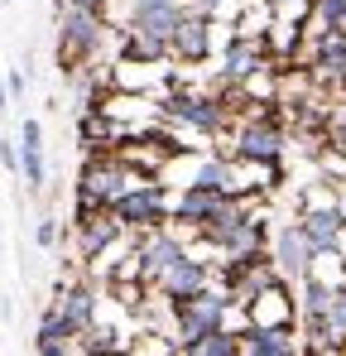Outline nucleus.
Segmentation results:
<instances>
[{
    "instance_id": "1",
    "label": "nucleus",
    "mask_w": 346,
    "mask_h": 356,
    "mask_svg": "<svg viewBox=\"0 0 346 356\" xmlns=\"http://www.w3.org/2000/svg\"><path fill=\"white\" fill-rule=\"evenodd\" d=\"M106 39H111V24L97 5H77V0L58 5V49H53L58 72L77 77L82 67H92L97 54L106 49Z\"/></svg>"
},
{
    "instance_id": "2",
    "label": "nucleus",
    "mask_w": 346,
    "mask_h": 356,
    "mask_svg": "<svg viewBox=\"0 0 346 356\" xmlns=\"http://www.w3.org/2000/svg\"><path fill=\"white\" fill-rule=\"evenodd\" d=\"M231 318H236V303H231L226 289H202V294L188 298V303H173L169 347H173V352H188L202 332H212V327H231ZM236 332H240V327H236Z\"/></svg>"
},
{
    "instance_id": "3",
    "label": "nucleus",
    "mask_w": 346,
    "mask_h": 356,
    "mask_svg": "<svg viewBox=\"0 0 346 356\" xmlns=\"http://www.w3.org/2000/svg\"><path fill=\"white\" fill-rule=\"evenodd\" d=\"M115 217L130 232H149V227H169L173 222V193L154 174H140L120 197H115Z\"/></svg>"
},
{
    "instance_id": "4",
    "label": "nucleus",
    "mask_w": 346,
    "mask_h": 356,
    "mask_svg": "<svg viewBox=\"0 0 346 356\" xmlns=\"http://www.w3.org/2000/svg\"><path fill=\"white\" fill-rule=\"evenodd\" d=\"M159 111H164L169 120H178V125H188L192 135H222V130H226V97H222V92L169 87Z\"/></svg>"
},
{
    "instance_id": "5",
    "label": "nucleus",
    "mask_w": 346,
    "mask_h": 356,
    "mask_svg": "<svg viewBox=\"0 0 346 356\" xmlns=\"http://www.w3.org/2000/svg\"><path fill=\"white\" fill-rule=\"evenodd\" d=\"M231 154H236V159H245V164L270 169V164H279V159H284V130H279L270 116H250L240 130H236V149H231Z\"/></svg>"
},
{
    "instance_id": "6",
    "label": "nucleus",
    "mask_w": 346,
    "mask_h": 356,
    "mask_svg": "<svg viewBox=\"0 0 346 356\" xmlns=\"http://www.w3.org/2000/svg\"><path fill=\"white\" fill-rule=\"evenodd\" d=\"M270 260L279 265V275H284L288 284H298L303 275L318 270V250H313V241L303 236L298 222H284V227L270 236Z\"/></svg>"
},
{
    "instance_id": "7",
    "label": "nucleus",
    "mask_w": 346,
    "mask_h": 356,
    "mask_svg": "<svg viewBox=\"0 0 346 356\" xmlns=\"http://www.w3.org/2000/svg\"><path fill=\"white\" fill-rule=\"evenodd\" d=\"M212 19H217V15H207V10H197V5L183 10V19H178V29H173V63L197 67V63L212 58V39H217Z\"/></svg>"
},
{
    "instance_id": "8",
    "label": "nucleus",
    "mask_w": 346,
    "mask_h": 356,
    "mask_svg": "<svg viewBox=\"0 0 346 356\" xmlns=\"http://www.w3.org/2000/svg\"><path fill=\"white\" fill-rule=\"evenodd\" d=\"M298 227H303V236L313 241L318 255H337V250L346 245L342 202H313V207H303V212H298Z\"/></svg>"
},
{
    "instance_id": "9",
    "label": "nucleus",
    "mask_w": 346,
    "mask_h": 356,
    "mask_svg": "<svg viewBox=\"0 0 346 356\" xmlns=\"http://www.w3.org/2000/svg\"><path fill=\"white\" fill-rule=\"evenodd\" d=\"M154 289H159V298H164L169 308H173V303H188V298H197L202 289H212V265L197 260V255H178L169 270L159 275Z\"/></svg>"
},
{
    "instance_id": "10",
    "label": "nucleus",
    "mask_w": 346,
    "mask_h": 356,
    "mask_svg": "<svg viewBox=\"0 0 346 356\" xmlns=\"http://www.w3.org/2000/svg\"><path fill=\"white\" fill-rule=\"evenodd\" d=\"M72 227H77V255H82L87 265H97L115 241L130 232V227L115 217V207H101V212H92V217H77Z\"/></svg>"
},
{
    "instance_id": "11",
    "label": "nucleus",
    "mask_w": 346,
    "mask_h": 356,
    "mask_svg": "<svg viewBox=\"0 0 346 356\" xmlns=\"http://www.w3.org/2000/svg\"><path fill=\"white\" fill-rule=\"evenodd\" d=\"M265 49H270V39L255 29H240L236 39L226 44V54H222V67H217V77H226V82H250L255 72H265Z\"/></svg>"
},
{
    "instance_id": "12",
    "label": "nucleus",
    "mask_w": 346,
    "mask_h": 356,
    "mask_svg": "<svg viewBox=\"0 0 346 356\" xmlns=\"http://www.w3.org/2000/svg\"><path fill=\"white\" fill-rule=\"evenodd\" d=\"M298 337L303 332H293V323H245L240 327L245 356H293V352H303Z\"/></svg>"
},
{
    "instance_id": "13",
    "label": "nucleus",
    "mask_w": 346,
    "mask_h": 356,
    "mask_svg": "<svg viewBox=\"0 0 346 356\" xmlns=\"http://www.w3.org/2000/svg\"><path fill=\"white\" fill-rule=\"evenodd\" d=\"M19 183H24L29 193H44V183H49L44 125H39V116H19Z\"/></svg>"
},
{
    "instance_id": "14",
    "label": "nucleus",
    "mask_w": 346,
    "mask_h": 356,
    "mask_svg": "<svg viewBox=\"0 0 346 356\" xmlns=\"http://www.w3.org/2000/svg\"><path fill=\"white\" fill-rule=\"evenodd\" d=\"M53 303H58V313L77 327V337H87V332L101 323V294H97L92 284H63Z\"/></svg>"
},
{
    "instance_id": "15",
    "label": "nucleus",
    "mask_w": 346,
    "mask_h": 356,
    "mask_svg": "<svg viewBox=\"0 0 346 356\" xmlns=\"http://www.w3.org/2000/svg\"><path fill=\"white\" fill-rule=\"evenodd\" d=\"M222 197H226V193H217V188L183 183V188L173 193V222H178L183 232H202V222L212 217V207H217Z\"/></svg>"
},
{
    "instance_id": "16",
    "label": "nucleus",
    "mask_w": 346,
    "mask_h": 356,
    "mask_svg": "<svg viewBox=\"0 0 346 356\" xmlns=\"http://www.w3.org/2000/svg\"><path fill=\"white\" fill-rule=\"evenodd\" d=\"M178 19H183V5H164V10H130L125 34H140V39L169 44V54H173V29H178Z\"/></svg>"
},
{
    "instance_id": "17",
    "label": "nucleus",
    "mask_w": 346,
    "mask_h": 356,
    "mask_svg": "<svg viewBox=\"0 0 346 356\" xmlns=\"http://www.w3.org/2000/svg\"><path fill=\"white\" fill-rule=\"evenodd\" d=\"M34 352L44 356H63V352H77V327L58 313V303L44 308V318H39V332H34Z\"/></svg>"
},
{
    "instance_id": "18",
    "label": "nucleus",
    "mask_w": 346,
    "mask_h": 356,
    "mask_svg": "<svg viewBox=\"0 0 346 356\" xmlns=\"http://www.w3.org/2000/svg\"><path fill=\"white\" fill-rule=\"evenodd\" d=\"M337 289H342V284H337V280H322L318 270L303 275V280H298V318H303V323H308V318H327Z\"/></svg>"
},
{
    "instance_id": "19",
    "label": "nucleus",
    "mask_w": 346,
    "mask_h": 356,
    "mask_svg": "<svg viewBox=\"0 0 346 356\" xmlns=\"http://www.w3.org/2000/svg\"><path fill=\"white\" fill-rule=\"evenodd\" d=\"M188 352L192 356H236V352H245V347H240V332H236V327H212V332H202Z\"/></svg>"
},
{
    "instance_id": "20",
    "label": "nucleus",
    "mask_w": 346,
    "mask_h": 356,
    "mask_svg": "<svg viewBox=\"0 0 346 356\" xmlns=\"http://www.w3.org/2000/svg\"><path fill=\"white\" fill-rule=\"evenodd\" d=\"M125 347H130L125 332H120V327H101V323L77 342V352H125Z\"/></svg>"
},
{
    "instance_id": "21",
    "label": "nucleus",
    "mask_w": 346,
    "mask_h": 356,
    "mask_svg": "<svg viewBox=\"0 0 346 356\" xmlns=\"http://www.w3.org/2000/svg\"><path fill=\"white\" fill-rule=\"evenodd\" d=\"M5 87H10L15 102H24V92H29V63H24V67H10V72H5Z\"/></svg>"
},
{
    "instance_id": "22",
    "label": "nucleus",
    "mask_w": 346,
    "mask_h": 356,
    "mask_svg": "<svg viewBox=\"0 0 346 356\" xmlns=\"http://www.w3.org/2000/svg\"><path fill=\"white\" fill-rule=\"evenodd\" d=\"M0 164H5V174L19 178V135H15V140H10V135L0 140Z\"/></svg>"
},
{
    "instance_id": "23",
    "label": "nucleus",
    "mask_w": 346,
    "mask_h": 356,
    "mask_svg": "<svg viewBox=\"0 0 346 356\" xmlns=\"http://www.w3.org/2000/svg\"><path fill=\"white\" fill-rule=\"evenodd\" d=\"M34 241H39L44 250H53V245H58V217H39V227H34Z\"/></svg>"
},
{
    "instance_id": "24",
    "label": "nucleus",
    "mask_w": 346,
    "mask_h": 356,
    "mask_svg": "<svg viewBox=\"0 0 346 356\" xmlns=\"http://www.w3.org/2000/svg\"><path fill=\"white\" fill-rule=\"evenodd\" d=\"M327 145H332V154H342V159H346V120L327 125Z\"/></svg>"
},
{
    "instance_id": "25",
    "label": "nucleus",
    "mask_w": 346,
    "mask_h": 356,
    "mask_svg": "<svg viewBox=\"0 0 346 356\" xmlns=\"http://www.w3.org/2000/svg\"><path fill=\"white\" fill-rule=\"evenodd\" d=\"M188 5H197V10H207V15H231L240 0H188Z\"/></svg>"
},
{
    "instance_id": "26",
    "label": "nucleus",
    "mask_w": 346,
    "mask_h": 356,
    "mask_svg": "<svg viewBox=\"0 0 346 356\" xmlns=\"http://www.w3.org/2000/svg\"><path fill=\"white\" fill-rule=\"evenodd\" d=\"M77 5H97V10H106V0H77Z\"/></svg>"
},
{
    "instance_id": "27",
    "label": "nucleus",
    "mask_w": 346,
    "mask_h": 356,
    "mask_svg": "<svg viewBox=\"0 0 346 356\" xmlns=\"http://www.w3.org/2000/svg\"><path fill=\"white\" fill-rule=\"evenodd\" d=\"M5 5H15V0H5Z\"/></svg>"
}]
</instances>
